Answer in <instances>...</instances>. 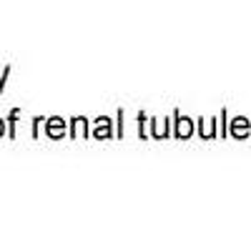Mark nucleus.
I'll list each match as a JSON object with an SVG mask.
<instances>
[{
  "label": "nucleus",
  "instance_id": "f257e3e1",
  "mask_svg": "<svg viewBox=\"0 0 251 251\" xmlns=\"http://www.w3.org/2000/svg\"><path fill=\"white\" fill-rule=\"evenodd\" d=\"M48 133H50V136H60V133H63V123H60V118H50V123H48Z\"/></svg>",
  "mask_w": 251,
  "mask_h": 251
},
{
  "label": "nucleus",
  "instance_id": "f03ea898",
  "mask_svg": "<svg viewBox=\"0 0 251 251\" xmlns=\"http://www.w3.org/2000/svg\"><path fill=\"white\" fill-rule=\"evenodd\" d=\"M191 133V123H188V118H181L178 123V136H188Z\"/></svg>",
  "mask_w": 251,
  "mask_h": 251
},
{
  "label": "nucleus",
  "instance_id": "7ed1b4c3",
  "mask_svg": "<svg viewBox=\"0 0 251 251\" xmlns=\"http://www.w3.org/2000/svg\"><path fill=\"white\" fill-rule=\"evenodd\" d=\"M3 133H5V121H0V138H3Z\"/></svg>",
  "mask_w": 251,
  "mask_h": 251
}]
</instances>
